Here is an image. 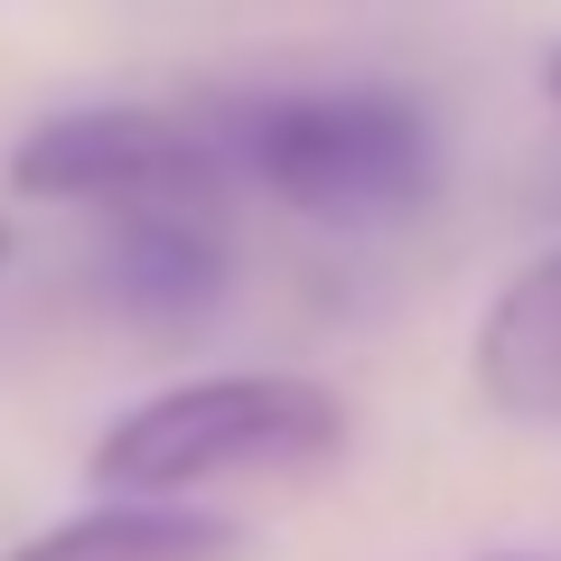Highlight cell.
I'll use <instances>...</instances> for the list:
<instances>
[{
  "label": "cell",
  "instance_id": "5b68a950",
  "mask_svg": "<svg viewBox=\"0 0 561 561\" xmlns=\"http://www.w3.org/2000/svg\"><path fill=\"white\" fill-rule=\"evenodd\" d=\"M478 393L515 421H561V243L505 272L478 319Z\"/></svg>",
  "mask_w": 561,
  "mask_h": 561
},
{
  "label": "cell",
  "instance_id": "7a4b0ae2",
  "mask_svg": "<svg viewBox=\"0 0 561 561\" xmlns=\"http://www.w3.org/2000/svg\"><path fill=\"white\" fill-rule=\"evenodd\" d=\"M346 449V402L309 375H197L131 402L94 440L84 478L103 496L179 505L187 486L253 478V468H328Z\"/></svg>",
  "mask_w": 561,
  "mask_h": 561
},
{
  "label": "cell",
  "instance_id": "8992f818",
  "mask_svg": "<svg viewBox=\"0 0 561 561\" xmlns=\"http://www.w3.org/2000/svg\"><path fill=\"white\" fill-rule=\"evenodd\" d=\"M243 534L225 515H197V505H150V496H103L84 515L28 534L20 552L0 561H234Z\"/></svg>",
  "mask_w": 561,
  "mask_h": 561
},
{
  "label": "cell",
  "instance_id": "3957f363",
  "mask_svg": "<svg viewBox=\"0 0 561 561\" xmlns=\"http://www.w3.org/2000/svg\"><path fill=\"white\" fill-rule=\"evenodd\" d=\"M10 187L47 206H169V197H225V160H216V122L206 103H76L47 113L38 131H20L10 150Z\"/></svg>",
  "mask_w": 561,
  "mask_h": 561
},
{
  "label": "cell",
  "instance_id": "ba28073f",
  "mask_svg": "<svg viewBox=\"0 0 561 561\" xmlns=\"http://www.w3.org/2000/svg\"><path fill=\"white\" fill-rule=\"evenodd\" d=\"M0 262H10V225H0Z\"/></svg>",
  "mask_w": 561,
  "mask_h": 561
},
{
  "label": "cell",
  "instance_id": "9c48e42d",
  "mask_svg": "<svg viewBox=\"0 0 561 561\" xmlns=\"http://www.w3.org/2000/svg\"><path fill=\"white\" fill-rule=\"evenodd\" d=\"M515 561H534V552H515Z\"/></svg>",
  "mask_w": 561,
  "mask_h": 561
},
{
  "label": "cell",
  "instance_id": "52a82bcc",
  "mask_svg": "<svg viewBox=\"0 0 561 561\" xmlns=\"http://www.w3.org/2000/svg\"><path fill=\"white\" fill-rule=\"evenodd\" d=\"M552 103H561V57H552Z\"/></svg>",
  "mask_w": 561,
  "mask_h": 561
},
{
  "label": "cell",
  "instance_id": "277c9868",
  "mask_svg": "<svg viewBox=\"0 0 561 561\" xmlns=\"http://www.w3.org/2000/svg\"><path fill=\"white\" fill-rule=\"evenodd\" d=\"M103 290L150 328H197L234 290V234L225 197H169V206H122L103 216Z\"/></svg>",
  "mask_w": 561,
  "mask_h": 561
},
{
  "label": "cell",
  "instance_id": "6da1fadb",
  "mask_svg": "<svg viewBox=\"0 0 561 561\" xmlns=\"http://www.w3.org/2000/svg\"><path fill=\"white\" fill-rule=\"evenodd\" d=\"M216 160L234 187H262L319 225H393L440 187V131L393 84H290V94L206 103Z\"/></svg>",
  "mask_w": 561,
  "mask_h": 561
}]
</instances>
